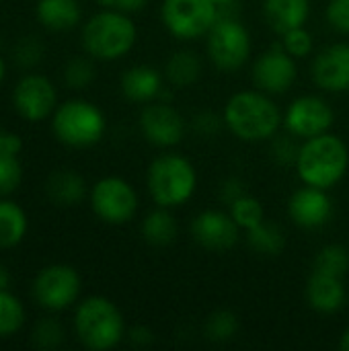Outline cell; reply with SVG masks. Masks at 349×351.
<instances>
[{"mask_svg": "<svg viewBox=\"0 0 349 351\" xmlns=\"http://www.w3.org/2000/svg\"><path fill=\"white\" fill-rule=\"evenodd\" d=\"M224 123L245 142H261L280 130L282 115L278 105L261 93H237L224 107Z\"/></svg>", "mask_w": 349, "mask_h": 351, "instance_id": "1", "label": "cell"}, {"mask_svg": "<svg viewBox=\"0 0 349 351\" xmlns=\"http://www.w3.org/2000/svg\"><path fill=\"white\" fill-rule=\"evenodd\" d=\"M348 162L349 152L344 140L333 134H321L300 146L296 167L306 185L329 189L346 175Z\"/></svg>", "mask_w": 349, "mask_h": 351, "instance_id": "2", "label": "cell"}, {"mask_svg": "<svg viewBox=\"0 0 349 351\" xmlns=\"http://www.w3.org/2000/svg\"><path fill=\"white\" fill-rule=\"evenodd\" d=\"M76 335L86 350L107 351L123 337V317L117 306L103 298H86L76 311Z\"/></svg>", "mask_w": 349, "mask_h": 351, "instance_id": "3", "label": "cell"}, {"mask_svg": "<svg viewBox=\"0 0 349 351\" xmlns=\"http://www.w3.org/2000/svg\"><path fill=\"white\" fill-rule=\"evenodd\" d=\"M84 49L99 60H117L136 43V25L125 12L103 10L95 14L82 29Z\"/></svg>", "mask_w": 349, "mask_h": 351, "instance_id": "4", "label": "cell"}, {"mask_svg": "<svg viewBox=\"0 0 349 351\" xmlns=\"http://www.w3.org/2000/svg\"><path fill=\"white\" fill-rule=\"evenodd\" d=\"M197 175L191 162L177 154L158 156L148 169V191L160 208H177L195 191Z\"/></svg>", "mask_w": 349, "mask_h": 351, "instance_id": "5", "label": "cell"}, {"mask_svg": "<svg viewBox=\"0 0 349 351\" xmlns=\"http://www.w3.org/2000/svg\"><path fill=\"white\" fill-rule=\"evenodd\" d=\"M53 134L68 146L86 148L103 138L105 117L88 101H68L53 115Z\"/></svg>", "mask_w": 349, "mask_h": 351, "instance_id": "6", "label": "cell"}, {"mask_svg": "<svg viewBox=\"0 0 349 351\" xmlns=\"http://www.w3.org/2000/svg\"><path fill=\"white\" fill-rule=\"evenodd\" d=\"M160 16L175 37L195 39L214 27L218 6L212 0H165Z\"/></svg>", "mask_w": 349, "mask_h": 351, "instance_id": "7", "label": "cell"}, {"mask_svg": "<svg viewBox=\"0 0 349 351\" xmlns=\"http://www.w3.org/2000/svg\"><path fill=\"white\" fill-rule=\"evenodd\" d=\"M251 53V37L234 19H218L208 31V56L220 70L241 68Z\"/></svg>", "mask_w": 349, "mask_h": 351, "instance_id": "8", "label": "cell"}, {"mask_svg": "<svg viewBox=\"0 0 349 351\" xmlns=\"http://www.w3.org/2000/svg\"><path fill=\"white\" fill-rule=\"evenodd\" d=\"M95 214L107 224H125L138 210V197L134 187L119 177L101 179L91 193Z\"/></svg>", "mask_w": 349, "mask_h": 351, "instance_id": "9", "label": "cell"}, {"mask_svg": "<svg viewBox=\"0 0 349 351\" xmlns=\"http://www.w3.org/2000/svg\"><path fill=\"white\" fill-rule=\"evenodd\" d=\"M80 294V276L70 265H49L41 269L33 284L35 300L49 311L68 308Z\"/></svg>", "mask_w": 349, "mask_h": 351, "instance_id": "10", "label": "cell"}, {"mask_svg": "<svg viewBox=\"0 0 349 351\" xmlns=\"http://www.w3.org/2000/svg\"><path fill=\"white\" fill-rule=\"evenodd\" d=\"M333 125V109L327 101L319 97H300L296 99L286 113V128L296 138H315L327 134Z\"/></svg>", "mask_w": 349, "mask_h": 351, "instance_id": "11", "label": "cell"}, {"mask_svg": "<svg viewBox=\"0 0 349 351\" xmlns=\"http://www.w3.org/2000/svg\"><path fill=\"white\" fill-rule=\"evenodd\" d=\"M296 76V62L284 45H276L265 51L253 66V80L265 93H286L294 84Z\"/></svg>", "mask_w": 349, "mask_h": 351, "instance_id": "12", "label": "cell"}, {"mask_svg": "<svg viewBox=\"0 0 349 351\" xmlns=\"http://www.w3.org/2000/svg\"><path fill=\"white\" fill-rule=\"evenodd\" d=\"M12 101L16 111L29 119L39 121L47 117L56 107V88L53 84L39 74H29L19 80L12 93Z\"/></svg>", "mask_w": 349, "mask_h": 351, "instance_id": "13", "label": "cell"}, {"mask_svg": "<svg viewBox=\"0 0 349 351\" xmlns=\"http://www.w3.org/2000/svg\"><path fill=\"white\" fill-rule=\"evenodd\" d=\"M140 128L148 142L156 146H175L185 136V121L177 109L165 103L144 107L140 115Z\"/></svg>", "mask_w": 349, "mask_h": 351, "instance_id": "14", "label": "cell"}, {"mask_svg": "<svg viewBox=\"0 0 349 351\" xmlns=\"http://www.w3.org/2000/svg\"><path fill=\"white\" fill-rule=\"evenodd\" d=\"M239 224L230 214L208 210L191 222V234L195 243L210 251H226L239 241Z\"/></svg>", "mask_w": 349, "mask_h": 351, "instance_id": "15", "label": "cell"}, {"mask_svg": "<svg viewBox=\"0 0 349 351\" xmlns=\"http://www.w3.org/2000/svg\"><path fill=\"white\" fill-rule=\"evenodd\" d=\"M315 82L329 93L349 90V45L335 43L323 49L313 64Z\"/></svg>", "mask_w": 349, "mask_h": 351, "instance_id": "16", "label": "cell"}, {"mask_svg": "<svg viewBox=\"0 0 349 351\" xmlns=\"http://www.w3.org/2000/svg\"><path fill=\"white\" fill-rule=\"evenodd\" d=\"M331 199L321 187L306 185L290 197V216L302 228H319L331 216Z\"/></svg>", "mask_w": 349, "mask_h": 351, "instance_id": "17", "label": "cell"}, {"mask_svg": "<svg viewBox=\"0 0 349 351\" xmlns=\"http://www.w3.org/2000/svg\"><path fill=\"white\" fill-rule=\"evenodd\" d=\"M306 300L319 313H335L346 302V288L341 278L313 271L306 284Z\"/></svg>", "mask_w": 349, "mask_h": 351, "instance_id": "18", "label": "cell"}, {"mask_svg": "<svg viewBox=\"0 0 349 351\" xmlns=\"http://www.w3.org/2000/svg\"><path fill=\"white\" fill-rule=\"evenodd\" d=\"M311 4L309 0H265L263 2V14L269 23V27L284 35L290 29L304 27L309 19Z\"/></svg>", "mask_w": 349, "mask_h": 351, "instance_id": "19", "label": "cell"}, {"mask_svg": "<svg viewBox=\"0 0 349 351\" xmlns=\"http://www.w3.org/2000/svg\"><path fill=\"white\" fill-rule=\"evenodd\" d=\"M163 80L160 74L150 66H134L121 76V90L130 101L146 103L160 95Z\"/></svg>", "mask_w": 349, "mask_h": 351, "instance_id": "20", "label": "cell"}, {"mask_svg": "<svg viewBox=\"0 0 349 351\" xmlns=\"http://www.w3.org/2000/svg\"><path fill=\"white\" fill-rule=\"evenodd\" d=\"M37 19L51 31H68L80 21V6L76 0H39Z\"/></svg>", "mask_w": 349, "mask_h": 351, "instance_id": "21", "label": "cell"}, {"mask_svg": "<svg viewBox=\"0 0 349 351\" xmlns=\"http://www.w3.org/2000/svg\"><path fill=\"white\" fill-rule=\"evenodd\" d=\"M86 191L84 179L74 171H58L47 181V195L58 206H76L82 202Z\"/></svg>", "mask_w": 349, "mask_h": 351, "instance_id": "22", "label": "cell"}, {"mask_svg": "<svg viewBox=\"0 0 349 351\" xmlns=\"http://www.w3.org/2000/svg\"><path fill=\"white\" fill-rule=\"evenodd\" d=\"M165 72H167V78L175 86H189L202 76V60L197 58L195 51H189V49L175 51L169 58Z\"/></svg>", "mask_w": 349, "mask_h": 351, "instance_id": "23", "label": "cell"}, {"mask_svg": "<svg viewBox=\"0 0 349 351\" xmlns=\"http://www.w3.org/2000/svg\"><path fill=\"white\" fill-rule=\"evenodd\" d=\"M27 232V216L12 202H0V249H10L23 241Z\"/></svg>", "mask_w": 349, "mask_h": 351, "instance_id": "24", "label": "cell"}, {"mask_svg": "<svg viewBox=\"0 0 349 351\" xmlns=\"http://www.w3.org/2000/svg\"><path fill=\"white\" fill-rule=\"evenodd\" d=\"M142 237L152 247H167L177 237V222L167 210H156L144 218Z\"/></svg>", "mask_w": 349, "mask_h": 351, "instance_id": "25", "label": "cell"}, {"mask_svg": "<svg viewBox=\"0 0 349 351\" xmlns=\"http://www.w3.org/2000/svg\"><path fill=\"white\" fill-rule=\"evenodd\" d=\"M249 245L253 251L261 255H280L284 251L286 239H284V232L276 224L261 222L257 228L249 230Z\"/></svg>", "mask_w": 349, "mask_h": 351, "instance_id": "26", "label": "cell"}, {"mask_svg": "<svg viewBox=\"0 0 349 351\" xmlns=\"http://www.w3.org/2000/svg\"><path fill=\"white\" fill-rule=\"evenodd\" d=\"M230 216L239 224V228H245L247 232L257 228L261 222H265V212L263 206L257 197L251 195H241L230 204Z\"/></svg>", "mask_w": 349, "mask_h": 351, "instance_id": "27", "label": "cell"}, {"mask_svg": "<svg viewBox=\"0 0 349 351\" xmlns=\"http://www.w3.org/2000/svg\"><path fill=\"white\" fill-rule=\"evenodd\" d=\"M349 267V255L348 251L339 245H327L319 251V255L315 257L313 263V271H321V274H329L335 278H344V274Z\"/></svg>", "mask_w": 349, "mask_h": 351, "instance_id": "28", "label": "cell"}, {"mask_svg": "<svg viewBox=\"0 0 349 351\" xmlns=\"http://www.w3.org/2000/svg\"><path fill=\"white\" fill-rule=\"evenodd\" d=\"M25 323V308L6 290L0 292V337H8L16 333Z\"/></svg>", "mask_w": 349, "mask_h": 351, "instance_id": "29", "label": "cell"}, {"mask_svg": "<svg viewBox=\"0 0 349 351\" xmlns=\"http://www.w3.org/2000/svg\"><path fill=\"white\" fill-rule=\"evenodd\" d=\"M239 331V321L234 317V313L230 311H218L214 315H210L208 323H206V337L210 341L216 343H224L228 339H232Z\"/></svg>", "mask_w": 349, "mask_h": 351, "instance_id": "30", "label": "cell"}, {"mask_svg": "<svg viewBox=\"0 0 349 351\" xmlns=\"http://www.w3.org/2000/svg\"><path fill=\"white\" fill-rule=\"evenodd\" d=\"M284 49L292 58H306L313 51V35L304 27H296L284 33Z\"/></svg>", "mask_w": 349, "mask_h": 351, "instance_id": "31", "label": "cell"}, {"mask_svg": "<svg viewBox=\"0 0 349 351\" xmlns=\"http://www.w3.org/2000/svg\"><path fill=\"white\" fill-rule=\"evenodd\" d=\"M23 181V169L16 156H0V195L12 193Z\"/></svg>", "mask_w": 349, "mask_h": 351, "instance_id": "32", "label": "cell"}, {"mask_svg": "<svg viewBox=\"0 0 349 351\" xmlns=\"http://www.w3.org/2000/svg\"><path fill=\"white\" fill-rule=\"evenodd\" d=\"M66 82L74 88H82L86 86L93 78H95V68L91 66L88 60H82V58H76V60H70L68 66H66Z\"/></svg>", "mask_w": 349, "mask_h": 351, "instance_id": "33", "label": "cell"}, {"mask_svg": "<svg viewBox=\"0 0 349 351\" xmlns=\"http://www.w3.org/2000/svg\"><path fill=\"white\" fill-rule=\"evenodd\" d=\"M62 327L56 321H43L35 329V346L43 350H51L62 343Z\"/></svg>", "mask_w": 349, "mask_h": 351, "instance_id": "34", "label": "cell"}, {"mask_svg": "<svg viewBox=\"0 0 349 351\" xmlns=\"http://www.w3.org/2000/svg\"><path fill=\"white\" fill-rule=\"evenodd\" d=\"M327 21L341 33H349V0H331L327 6Z\"/></svg>", "mask_w": 349, "mask_h": 351, "instance_id": "35", "label": "cell"}, {"mask_svg": "<svg viewBox=\"0 0 349 351\" xmlns=\"http://www.w3.org/2000/svg\"><path fill=\"white\" fill-rule=\"evenodd\" d=\"M298 154H300V148L292 142V138H280L276 144H274V156L278 162L282 165H292L298 160Z\"/></svg>", "mask_w": 349, "mask_h": 351, "instance_id": "36", "label": "cell"}, {"mask_svg": "<svg viewBox=\"0 0 349 351\" xmlns=\"http://www.w3.org/2000/svg\"><path fill=\"white\" fill-rule=\"evenodd\" d=\"M39 58H41V47L35 39H25L16 47V60L23 66H33L35 62H39Z\"/></svg>", "mask_w": 349, "mask_h": 351, "instance_id": "37", "label": "cell"}, {"mask_svg": "<svg viewBox=\"0 0 349 351\" xmlns=\"http://www.w3.org/2000/svg\"><path fill=\"white\" fill-rule=\"evenodd\" d=\"M99 2H101V6H105L109 10H117V12H125V14L138 12L148 4V0H99Z\"/></svg>", "mask_w": 349, "mask_h": 351, "instance_id": "38", "label": "cell"}, {"mask_svg": "<svg viewBox=\"0 0 349 351\" xmlns=\"http://www.w3.org/2000/svg\"><path fill=\"white\" fill-rule=\"evenodd\" d=\"M23 150V140L16 134L0 132V156H19Z\"/></svg>", "mask_w": 349, "mask_h": 351, "instance_id": "39", "label": "cell"}, {"mask_svg": "<svg viewBox=\"0 0 349 351\" xmlns=\"http://www.w3.org/2000/svg\"><path fill=\"white\" fill-rule=\"evenodd\" d=\"M195 128L202 134H214L220 128V119L216 115H212V113H202V115L195 117Z\"/></svg>", "mask_w": 349, "mask_h": 351, "instance_id": "40", "label": "cell"}, {"mask_svg": "<svg viewBox=\"0 0 349 351\" xmlns=\"http://www.w3.org/2000/svg\"><path fill=\"white\" fill-rule=\"evenodd\" d=\"M130 341L134 346H148V343H152V331L146 327H134L130 331Z\"/></svg>", "mask_w": 349, "mask_h": 351, "instance_id": "41", "label": "cell"}, {"mask_svg": "<svg viewBox=\"0 0 349 351\" xmlns=\"http://www.w3.org/2000/svg\"><path fill=\"white\" fill-rule=\"evenodd\" d=\"M8 282H10V278H8V274H6V269L0 265V292L2 290H6V286H8Z\"/></svg>", "mask_w": 349, "mask_h": 351, "instance_id": "42", "label": "cell"}, {"mask_svg": "<svg viewBox=\"0 0 349 351\" xmlns=\"http://www.w3.org/2000/svg\"><path fill=\"white\" fill-rule=\"evenodd\" d=\"M339 350L349 351V329L341 335V339H339Z\"/></svg>", "mask_w": 349, "mask_h": 351, "instance_id": "43", "label": "cell"}, {"mask_svg": "<svg viewBox=\"0 0 349 351\" xmlns=\"http://www.w3.org/2000/svg\"><path fill=\"white\" fill-rule=\"evenodd\" d=\"M212 2H214V4H216L218 8H226V6H232V4H234L237 0H212Z\"/></svg>", "mask_w": 349, "mask_h": 351, "instance_id": "44", "label": "cell"}, {"mask_svg": "<svg viewBox=\"0 0 349 351\" xmlns=\"http://www.w3.org/2000/svg\"><path fill=\"white\" fill-rule=\"evenodd\" d=\"M2 78H4V62L0 60V82H2Z\"/></svg>", "mask_w": 349, "mask_h": 351, "instance_id": "45", "label": "cell"}]
</instances>
